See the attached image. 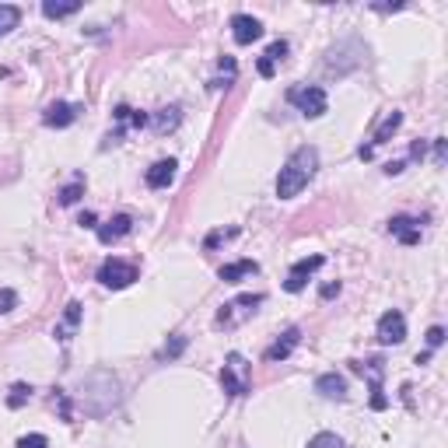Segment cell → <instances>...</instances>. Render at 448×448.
Returning a JSON list of instances; mask_svg holds the SVG:
<instances>
[{
    "instance_id": "obj_9",
    "label": "cell",
    "mask_w": 448,
    "mask_h": 448,
    "mask_svg": "<svg viewBox=\"0 0 448 448\" xmlns=\"http://www.w3.org/2000/svg\"><path fill=\"white\" fill-rule=\"evenodd\" d=\"M232 39L239 46H253L256 39H263V22L253 15H235L232 18Z\"/></svg>"
},
{
    "instance_id": "obj_18",
    "label": "cell",
    "mask_w": 448,
    "mask_h": 448,
    "mask_svg": "<svg viewBox=\"0 0 448 448\" xmlns=\"http://www.w3.org/2000/svg\"><path fill=\"white\" fill-rule=\"evenodd\" d=\"M179 123H182V109H179V105H168V109H161V112H154V116H151L154 133H172Z\"/></svg>"
},
{
    "instance_id": "obj_35",
    "label": "cell",
    "mask_w": 448,
    "mask_h": 448,
    "mask_svg": "<svg viewBox=\"0 0 448 448\" xmlns=\"http://www.w3.org/2000/svg\"><path fill=\"white\" fill-rule=\"evenodd\" d=\"M77 224H81V228H98V224H95V214H81Z\"/></svg>"
},
{
    "instance_id": "obj_4",
    "label": "cell",
    "mask_w": 448,
    "mask_h": 448,
    "mask_svg": "<svg viewBox=\"0 0 448 448\" xmlns=\"http://www.w3.org/2000/svg\"><path fill=\"white\" fill-rule=\"evenodd\" d=\"M133 281H137V267L126 263V260H119V256H109V260L98 267V284L109 288V291H123V288H130Z\"/></svg>"
},
{
    "instance_id": "obj_36",
    "label": "cell",
    "mask_w": 448,
    "mask_h": 448,
    "mask_svg": "<svg viewBox=\"0 0 448 448\" xmlns=\"http://www.w3.org/2000/svg\"><path fill=\"white\" fill-rule=\"evenodd\" d=\"M399 172H403V161H389L385 165V175H399Z\"/></svg>"
},
{
    "instance_id": "obj_5",
    "label": "cell",
    "mask_w": 448,
    "mask_h": 448,
    "mask_svg": "<svg viewBox=\"0 0 448 448\" xmlns=\"http://www.w3.org/2000/svg\"><path fill=\"white\" fill-rule=\"evenodd\" d=\"M375 336H378V343H385V347L403 343V340H406V319H403V312H399V308H389V312L378 319Z\"/></svg>"
},
{
    "instance_id": "obj_11",
    "label": "cell",
    "mask_w": 448,
    "mask_h": 448,
    "mask_svg": "<svg viewBox=\"0 0 448 448\" xmlns=\"http://www.w3.org/2000/svg\"><path fill=\"white\" fill-rule=\"evenodd\" d=\"M175 161L172 158H165V161H154L151 168H147V175H144V182L151 186V189H168L172 182H175Z\"/></svg>"
},
{
    "instance_id": "obj_37",
    "label": "cell",
    "mask_w": 448,
    "mask_h": 448,
    "mask_svg": "<svg viewBox=\"0 0 448 448\" xmlns=\"http://www.w3.org/2000/svg\"><path fill=\"white\" fill-rule=\"evenodd\" d=\"M410 154H413V158H424V144H420V140H417V144H413V147H410Z\"/></svg>"
},
{
    "instance_id": "obj_25",
    "label": "cell",
    "mask_w": 448,
    "mask_h": 448,
    "mask_svg": "<svg viewBox=\"0 0 448 448\" xmlns=\"http://www.w3.org/2000/svg\"><path fill=\"white\" fill-rule=\"evenodd\" d=\"M263 57H267V60H270V64H274V67H277V64H281V60H284V57H288V43H284V39H277V43H270V46H267V53H263Z\"/></svg>"
},
{
    "instance_id": "obj_29",
    "label": "cell",
    "mask_w": 448,
    "mask_h": 448,
    "mask_svg": "<svg viewBox=\"0 0 448 448\" xmlns=\"http://www.w3.org/2000/svg\"><path fill=\"white\" fill-rule=\"evenodd\" d=\"M441 343H445V329L441 326H431L427 329V350H438Z\"/></svg>"
},
{
    "instance_id": "obj_34",
    "label": "cell",
    "mask_w": 448,
    "mask_h": 448,
    "mask_svg": "<svg viewBox=\"0 0 448 448\" xmlns=\"http://www.w3.org/2000/svg\"><path fill=\"white\" fill-rule=\"evenodd\" d=\"M434 161H438V165L445 161V140H441V137L434 140Z\"/></svg>"
},
{
    "instance_id": "obj_31",
    "label": "cell",
    "mask_w": 448,
    "mask_h": 448,
    "mask_svg": "<svg viewBox=\"0 0 448 448\" xmlns=\"http://www.w3.org/2000/svg\"><path fill=\"white\" fill-rule=\"evenodd\" d=\"M217 67H221L224 74H228V77H235V74H239V64H235V57H221V60H217Z\"/></svg>"
},
{
    "instance_id": "obj_13",
    "label": "cell",
    "mask_w": 448,
    "mask_h": 448,
    "mask_svg": "<svg viewBox=\"0 0 448 448\" xmlns=\"http://www.w3.org/2000/svg\"><path fill=\"white\" fill-rule=\"evenodd\" d=\"M112 116H116V123H119V130L112 133L116 140H119L126 130H144V126L151 123V116H147V112H137V109H130V105H119Z\"/></svg>"
},
{
    "instance_id": "obj_16",
    "label": "cell",
    "mask_w": 448,
    "mask_h": 448,
    "mask_svg": "<svg viewBox=\"0 0 448 448\" xmlns=\"http://www.w3.org/2000/svg\"><path fill=\"white\" fill-rule=\"evenodd\" d=\"M77 326H81V301H70V305L64 308V319L57 322V329H53V336L67 343V340H70V336L77 333Z\"/></svg>"
},
{
    "instance_id": "obj_8",
    "label": "cell",
    "mask_w": 448,
    "mask_h": 448,
    "mask_svg": "<svg viewBox=\"0 0 448 448\" xmlns=\"http://www.w3.org/2000/svg\"><path fill=\"white\" fill-rule=\"evenodd\" d=\"M98 242L102 246H116L119 239H126L130 232H133V217L130 214H116L112 221H105V224H98Z\"/></svg>"
},
{
    "instance_id": "obj_10",
    "label": "cell",
    "mask_w": 448,
    "mask_h": 448,
    "mask_svg": "<svg viewBox=\"0 0 448 448\" xmlns=\"http://www.w3.org/2000/svg\"><path fill=\"white\" fill-rule=\"evenodd\" d=\"M389 235H396L403 246H417L420 242V221L417 217H406V214H396L389 221Z\"/></svg>"
},
{
    "instance_id": "obj_17",
    "label": "cell",
    "mask_w": 448,
    "mask_h": 448,
    "mask_svg": "<svg viewBox=\"0 0 448 448\" xmlns=\"http://www.w3.org/2000/svg\"><path fill=\"white\" fill-rule=\"evenodd\" d=\"M249 274H260V263L256 260H239V263H228V267H221V281L224 284H239L242 277H249Z\"/></svg>"
},
{
    "instance_id": "obj_1",
    "label": "cell",
    "mask_w": 448,
    "mask_h": 448,
    "mask_svg": "<svg viewBox=\"0 0 448 448\" xmlns=\"http://www.w3.org/2000/svg\"><path fill=\"white\" fill-rule=\"evenodd\" d=\"M315 168H319V151H315L312 144L298 147V151L284 161V168H281V175H277V196H281V200H294V196L315 179Z\"/></svg>"
},
{
    "instance_id": "obj_30",
    "label": "cell",
    "mask_w": 448,
    "mask_h": 448,
    "mask_svg": "<svg viewBox=\"0 0 448 448\" xmlns=\"http://www.w3.org/2000/svg\"><path fill=\"white\" fill-rule=\"evenodd\" d=\"M15 301H18V294H15L11 288L0 291V312H11V308H15Z\"/></svg>"
},
{
    "instance_id": "obj_14",
    "label": "cell",
    "mask_w": 448,
    "mask_h": 448,
    "mask_svg": "<svg viewBox=\"0 0 448 448\" xmlns=\"http://www.w3.org/2000/svg\"><path fill=\"white\" fill-rule=\"evenodd\" d=\"M74 119H77V105H70V102H53V105L43 112V123H46V126H57V130L70 126Z\"/></svg>"
},
{
    "instance_id": "obj_3",
    "label": "cell",
    "mask_w": 448,
    "mask_h": 448,
    "mask_svg": "<svg viewBox=\"0 0 448 448\" xmlns=\"http://www.w3.org/2000/svg\"><path fill=\"white\" fill-rule=\"evenodd\" d=\"M288 102H291L301 116H308V119H319V116H326V109H329V98H326V91H322L319 84H298V88H291V91H288Z\"/></svg>"
},
{
    "instance_id": "obj_21",
    "label": "cell",
    "mask_w": 448,
    "mask_h": 448,
    "mask_svg": "<svg viewBox=\"0 0 448 448\" xmlns=\"http://www.w3.org/2000/svg\"><path fill=\"white\" fill-rule=\"evenodd\" d=\"M81 11V0H67V4H57V0H46L43 4V15L46 18H70Z\"/></svg>"
},
{
    "instance_id": "obj_28",
    "label": "cell",
    "mask_w": 448,
    "mask_h": 448,
    "mask_svg": "<svg viewBox=\"0 0 448 448\" xmlns=\"http://www.w3.org/2000/svg\"><path fill=\"white\" fill-rule=\"evenodd\" d=\"M18 448H50V438L46 434H25L18 441Z\"/></svg>"
},
{
    "instance_id": "obj_24",
    "label": "cell",
    "mask_w": 448,
    "mask_h": 448,
    "mask_svg": "<svg viewBox=\"0 0 448 448\" xmlns=\"http://www.w3.org/2000/svg\"><path fill=\"white\" fill-rule=\"evenodd\" d=\"M308 448H347V445H343V438H336L333 431H322V434H315V438L308 441Z\"/></svg>"
},
{
    "instance_id": "obj_15",
    "label": "cell",
    "mask_w": 448,
    "mask_h": 448,
    "mask_svg": "<svg viewBox=\"0 0 448 448\" xmlns=\"http://www.w3.org/2000/svg\"><path fill=\"white\" fill-rule=\"evenodd\" d=\"M315 392L326 396V399H347V378L336 375V371H326L315 378Z\"/></svg>"
},
{
    "instance_id": "obj_33",
    "label": "cell",
    "mask_w": 448,
    "mask_h": 448,
    "mask_svg": "<svg viewBox=\"0 0 448 448\" xmlns=\"http://www.w3.org/2000/svg\"><path fill=\"white\" fill-rule=\"evenodd\" d=\"M319 294H322V298H333V294H340V281H329V284H322V288H319Z\"/></svg>"
},
{
    "instance_id": "obj_12",
    "label": "cell",
    "mask_w": 448,
    "mask_h": 448,
    "mask_svg": "<svg viewBox=\"0 0 448 448\" xmlns=\"http://www.w3.org/2000/svg\"><path fill=\"white\" fill-rule=\"evenodd\" d=\"M298 343H301V329H298V326H291L284 336H277V343H274V347H267V354H263V357H267V361H288V357L294 354V347H298Z\"/></svg>"
},
{
    "instance_id": "obj_2",
    "label": "cell",
    "mask_w": 448,
    "mask_h": 448,
    "mask_svg": "<svg viewBox=\"0 0 448 448\" xmlns=\"http://www.w3.org/2000/svg\"><path fill=\"white\" fill-rule=\"evenodd\" d=\"M249 375H253V364L239 350H232L228 357H224L221 385H224V392H228V396H246L249 392Z\"/></svg>"
},
{
    "instance_id": "obj_22",
    "label": "cell",
    "mask_w": 448,
    "mask_h": 448,
    "mask_svg": "<svg viewBox=\"0 0 448 448\" xmlns=\"http://www.w3.org/2000/svg\"><path fill=\"white\" fill-rule=\"evenodd\" d=\"M81 196H84V175H77L70 186H64V189H60V207H74Z\"/></svg>"
},
{
    "instance_id": "obj_23",
    "label": "cell",
    "mask_w": 448,
    "mask_h": 448,
    "mask_svg": "<svg viewBox=\"0 0 448 448\" xmlns=\"http://www.w3.org/2000/svg\"><path fill=\"white\" fill-rule=\"evenodd\" d=\"M29 399H32V385H25V382L11 385V396H8V406H11V410H22Z\"/></svg>"
},
{
    "instance_id": "obj_32",
    "label": "cell",
    "mask_w": 448,
    "mask_h": 448,
    "mask_svg": "<svg viewBox=\"0 0 448 448\" xmlns=\"http://www.w3.org/2000/svg\"><path fill=\"white\" fill-rule=\"evenodd\" d=\"M256 70H260V77H274L277 74V67L267 60V57H260V64H256Z\"/></svg>"
},
{
    "instance_id": "obj_26",
    "label": "cell",
    "mask_w": 448,
    "mask_h": 448,
    "mask_svg": "<svg viewBox=\"0 0 448 448\" xmlns=\"http://www.w3.org/2000/svg\"><path fill=\"white\" fill-rule=\"evenodd\" d=\"M235 235H239V228H228V232H210V235L203 239V249H214V246L228 242V239H235Z\"/></svg>"
},
{
    "instance_id": "obj_7",
    "label": "cell",
    "mask_w": 448,
    "mask_h": 448,
    "mask_svg": "<svg viewBox=\"0 0 448 448\" xmlns=\"http://www.w3.org/2000/svg\"><path fill=\"white\" fill-rule=\"evenodd\" d=\"M326 263V256H305V260H298L294 267H291V274H288V281H284V288L291 291V294H298V291H305V284H308V277L319 270Z\"/></svg>"
},
{
    "instance_id": "obj_6",
    "label": "cell",
    "mask_w": 448,
    "mask_h": 448,
    "mask_svg": "<svg viewBox=\"0 0 448 448\" xmlns=\"http://www.w3.org/2000/svg\"><path fill=\"white\" fill-rule=\"evenodd\" d=\"M256 305H263V294H239L235 301H228V305L217 312V322H221V326H235L242 315L256 312Z\"/></svg>"
},
{
    "instance_id": "obj_20",
    "label": "cell",
    "mask_w": 448,
    "mask_h": 448,
    "mask_svg": "<svg viewBox=\"0 0 448 448\" xmlns=\"http://www.w3.org/2000/svg\"><path fill=\"white\" fill-rule=\"evenodd\" d=\"M18 22H22V8H15V4H0V39L11 36V32L18 29Z\"/></svg>"
},
{
    "instance_id": "obj_27",
    "label": "cell",
    "mask_w": 448,
    "mask_h": 448,
    "mask_svg": "<svg viewBox=\"0 0 448 448\" xmlns=\"http://www.w3.org/2000/svg\"><path fill=\"white\" fill-rule=\"evenodd\" d=\"M182 350H186V336H172V340L165 343V350H161V357H168V361H172V357H179Z\"/></svg>"
},
{
    "instance_id": "obj_19",
    "label": "cell",
    "mask_w": 448,
    "mask_h": 448,
    "mask_svg": "<svg viewBox=\"0 0 448 448\" xmlns=\"http://www.w3.org/2000/svg\"><path fill=\"white\" fill-rule=\"evenodd\" d=\"M399 126H403V112H389V116L378 123V130H375V137H371V144H368V147L375 151V144H385V140H389V137H392Z\"/></svg>"
}]
</instances>
